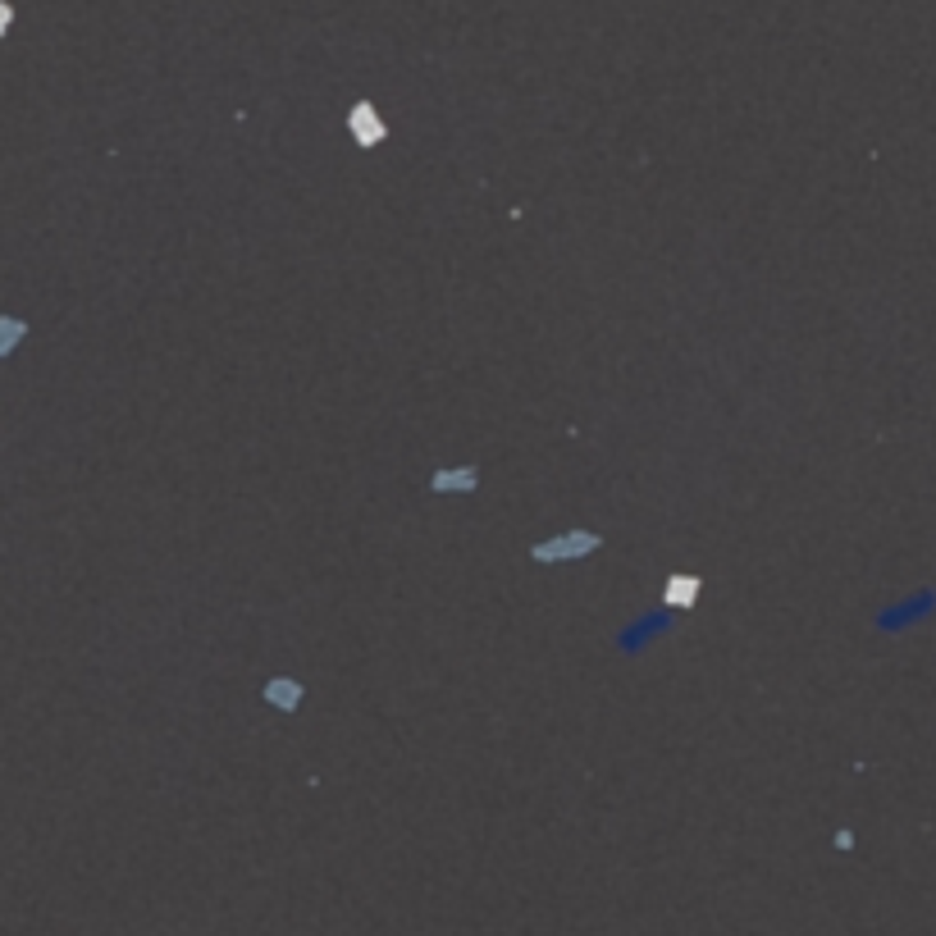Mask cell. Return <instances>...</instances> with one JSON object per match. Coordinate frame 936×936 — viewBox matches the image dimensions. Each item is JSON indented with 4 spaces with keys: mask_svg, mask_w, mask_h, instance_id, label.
I'll use <instances>...</instances> for the list:
<instances>
[{
    "mask_svg": "<svg viewBox=\"0 0 936 936\" xmlns=\"http://www.w3.org/2000/svg\"><path fill=\"white\" fill-rule=\"evenodd\" d=\"M594 548H598V534L571 530V534H557V539L534 544V557H539V562H562V557H585V553H594Z\"/></svg>",
    "mask_w": 936,
    "mask_h": 936,
    "instance_id": "6da1fadb",
    "label": "cell"
},
{
    "mask_svg": "<svg viewBox=\"0 0 936 936\" xmlns=\"http://www.w3.org/2000/svg\"><path fill=\"white\" fill-rule=\"evenodd\" d=\"M352 133H357L361 147H375V142L384 137V128H380V119H375L371 106H357V110H352Z\"/></svg>",
    "mask_w": 936,
    "mask_h": 936,
    "instance_id": "7a4b0ae2",
    "label": "cell"
},
{
    "mask_svg": "<svg viewBox=\"0 0 936 936\" xmlns=\"http://www.w3.org/2000/svg\"><path fill=\"white\" fill-rule=\"evenodd\" d=\"M265 699H270L274 708H297V704H301V686H292V681H270V686H265Z\"/></svg>",
    "mask_w": 936,
    "mask_h": 936,
    "instance_id": "3957f363",
    "label": "cell"
},
{
    "mask_svg": "<svg viewBox=\"0 0 936 936\" xmlns=\"http://www.w3.org/2000/svg\"><path fill=\"white\" fill-rule=\"evenodd\" d=\"M434 489H448V493L475 489V471H466V466H457V471H439V475H434Z\"/></svg>",
    "mask_w": 936,
    "mask_h": 936,
    "instance_id": "277c9868",
    "label": "cell"
},
{
    "mask_svg": "<svg viewBox=\"0 0 936 936\" xmlns=\"http://www.w3.org/2000/svg\"><path fill=\"white\" fill-rule=\"evenodd\" d=\"M699 598V580L695 575H672L667 580V603H695Z\"/></svg>",
    "mask_w": 936,
    "mask_h": 936,
    "instance_id": "5b68a950",
    "label": "cell"
},
{
    "mask_svg": "<svg viewBox=\"0 0 936 936\" xmlns=\"http://www.w3.org/2000/svg\"><path fill=\"white\" fill-rule=\"evenodd\" d=\"M5 325H10V330H5V348H15L19 334H24V325H19V320H5Z\"/></svg>",
    "mask_w": 936,
    "mask_h": 936,
    "instance_id": "8992f818",
    "label": "cell"
}]
</instances>
